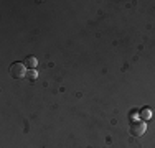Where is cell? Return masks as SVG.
I'll list each match as a JSON object with an SVG mask.
<instances>
[{
    "mask_svg": "<svg viewBox=\"0 0 155 148\" xmlns=\"http://www.w3.org/2000/svg\"><path fill=\"white\" fill-rule=\"evenodd\" d=\"M10 76L13 79H21V77H27V66L23 63H13L10 66Z\"/></svg>",
    "mask_w": 155,
    "mask_h": 148,
    "instance_id": "1",
    "label": "cell"
},
{
    "mask_svg": "<svg viewBox=\"0 0 155 148\" xmlns=\"http://www.w3.org/2000/svg\"><path fill=\"white\" fill-rule=\"evenodd\" d=\"M150 115H152V112H150V109H149V107H145V109H142V110L139 112L140 120H143V122H145V120H149Z\"/></svg>",
    "mask_w": 155,
    "mask_h": 148,
    "instance_id": "3",
    "label": "cell"
},
{
    "mask_svg": "<svg viewBox=\"0 0 155 148\" xmlns=\"http://www.w3.org/2000/svg\"><path fill=\"white\" fill-rule=\"evenodd\" d=\"M25 66H27L28 69H33V68H36V58L35 56H28L27 59H25V63H23Z\"/></svg>",
    "mask_w": 155,
    "mask_h": 148,
    "instance_id": "4",
    "label": "cell"
},
{
    "mask_svg": "<svg viewBox=\"0 0 155 148\" xmlns=\"http://www.w3.org/2000/svg\"><path fill=\"white\" fill-rule=\"evenodd\" d=\"M145 132V122L143 120H134L129 125V133L132 137H142Z\"/></svg>",
    "mask_w": 155,
    "mask_h": 148,
    "instance_id": "2",
    "label": "cell"
},
{
    "mask_svg": "<svg viewBox=\"0 0 155 148\" xmlns=\"http://www.w3.org/2000/svg\"><path fill=\"white\" fill-rule=\"evenodd\" d=\"M36 76H38V74H36L35 69H28V71H27V77H28V79H36Z\"/></svg>",
    "mask_w": 155,
    "mask_h": 148,
    "instance_id": "5",
    "label": "cell"
}]
</instances>
